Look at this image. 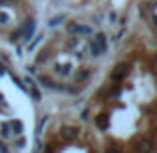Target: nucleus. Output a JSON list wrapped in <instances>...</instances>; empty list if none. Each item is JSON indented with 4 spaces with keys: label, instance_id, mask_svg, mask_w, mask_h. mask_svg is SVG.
<instances>
[{
    "label": "nucleus",
    "instance_id": "1",
    "mask_svg": "<svg viewBox=\"0 0 157 153\" xmlns=\"http://www.w3.org/2000/svg\"><path fill=\"white\" fill-rule=\"evenodd\" d=\"M90 48H92V54H94V56H100L101 52H105V36L104 34H98L96 40L92 42V46H90Z\"/></svg>",
    "mask_w": 157,
    "mask_h": 153
},
{
    "label": "nucleus",
    "instance_id": "2",
    "mask_svg": "<svg viewBox=\"0 0 157 153\" xmlns=\"http://www.w3.org/2000/svg\"><path fill=\"white\" fill-rule=\"evenodd\" d=\"M127 72H129V66L127 64H117L113 70V74H111V80L113 82H121L123 78L127 76Z\"/></svg>",
    "mask_w": 157,
    "mask_h": 153
},
{
    "label": "nucleus",
    "instance_id": "3",
    "mask_svg": "<svg viewBox=\"0 0 157 153\" xmlns=\"http://www.w3.org/2000/svg\"><path fill=\"white\" fill-rule=\"evenodd\" d=\"M153 149V141L151 139H141V141H137V151L139 153H151Z\"/></svg>",
    "mask_w": 157,
    "mask_h": 153
},
{
    "label": "nucleus",
    "instance_id": "4",
    "mask_svg": "<svg viewBox=\"0 0 157 153\" xmlns=\"http://www.w3.org/2000/svg\"><path fill=\"white\" fill-rule=\"evenodd\" d=\"M96 125L100 127V129H107V127H109V115H107V113H100L96 117Z\"/></svg>",
    "mask_w": 157,
    "mask_h": 153
},
{
    "label": "nucleus",
    "instance_id": "5",
    "mask_svg": "<svg viewBox=\"0 0 157 153\" xmlns=\"http://www.w3.org/2000/svg\"><path fill=\"white\" fill-rule=\"evenodd\" d=\"M78 133H80V131H78L76 127H64V129H62V137L64 139H74V137H78Z\"/></svg>",
    "mask_w": 157,
    "mask_h": 153
},
{
    "label": "nucleus",
    "instance_id": "6",
    "mask_svg": "<svg viewBox=\"0 0 157 153\" xmlns=\"http://www.w3.org/2000/svg\"><path fill=\"white\" fill-rule=\"evenodd\" d=\"M70 32H78V34H90V28L88 26H80V24H70Z\"/></svg>",
    "mask_w": 157,
    "mask_h": 153
},
{
    "label": "nucleus",
    "instance_id": "7",
    "mask_svg": "<svg viewBox=\"0 0 157 153\" xmlns=\"http://www.w3.org/2000/svg\"><path fill=\"white\" fill-rule=\"evenodd\" d=\"M12 127H14V133H20V131H22V123H20V121H12Z\"/></svg>",
    "mask_w": 157,
    "mask_h": 153
},
{
    "label": "nucleus",
    "instance_id": "8",
    "mask_svg": "<svg viewBox=\"0 0 157 153\" xmlns=\"http://www.w3.org/2000/svg\"><path fill=\"white\" fill-rule=\"evenodd\" d=\"M86 78H88V72H86V70H84V72H80V74H78V82L86 80Z\"/></svg>",
    "mask_w": 157,
    "mask_h": 153
},
{
    "label": "nucleus",
    "instance_id": "9",
    "mask_svg": "<svg viewBox=\"0 0 157 153\" xmlns=\"http://www.w3.org/2000/svg\"><path fill=\"white\" fill-rule=\"evenodd\" d=\"M105 153H121L117 149V147H109V149H105Z\"/></svg>",
    "mask_w": 157,
    "mask_h": 153
},
{
    "label": "nucleus",
    "instance_id": "10",
    "mask_svg": "<svg viewBox=\"0 0 157 153\" xmlns=\"http://www.w3.org/2000/svg\"><path fill=\"white\" fill-rule=\"evenodd\" d=\"M4 22H8V16L6 14H0V24H4Z\"/></svg>",
    "mask_w": 157,
    "mask_h": 153
},
{
    "label": "nucleus",
    "instance_id": "11",
    "mask_svg": "<svg viewBox=\"0 0 157 153\" xmlns=\"http://www.w3.org/2000/svg\"><path fill=\"white\" fill-rule=\"evenodd\" d=\"M54 149H56V145H48V151L46 153H54Z\"/></svg>",
    "mask_w": 157,
    "mask_h": 153
},
{
    "label": "nucleus",
    "instance_id": "12",
    "mask_svg": "<svg viewBox=\"0 0 157 153\" xmlns=\"http://www.w3.org/2000/svg\"><path fill=\"white\" fill-rule=\"evenodd\" d=\"M8 2H16V0H0V6H2V4H8Z\"/></svg>",
    "mask_w": 157,
    "mask_h": 153
}]
</instances>
